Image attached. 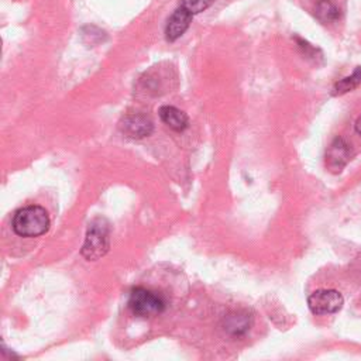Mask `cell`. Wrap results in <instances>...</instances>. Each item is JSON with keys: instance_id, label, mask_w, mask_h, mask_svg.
<instances>
[{"instance_id": "cell-1", "label": "cell", "mask_w": 361, "mask_h": 361, "mask_svg": "<svg viewBox=\"0 0 361 361\" xmlns=\"http://www.w3.org/2000/svg\"><path fill=\"white\" fill-rule=\"evenodd\" d=\"M49 216L42 206L30 204L16 212L11 228L20 237H39L49 228Z\"/></svg>"}, {"instance_id": "cell-2", "label": "cell", "mask_w": 361, "mask_h": 361, "mask_svg": "<svg viewBox=\"0 0 361 361\" xmlns=\"http://www.w3.org/2000/svg\"><path fill=\"white\" fill-rule=\"evenodd\" d=\"M109 247V224L104 219L97 217L89 223L80 252L87 261H96L106 255Z\"/></svg>"}, {"instance_id": "cell-3", "label": "cell", "mask_w": 361, "mask_h": 361, "mask_svg": "<svg viewBox=\"0 0 361 361\" xmlns=\"http://www.w3.org/2000/svg\"><path fill=\"white\" fill-rule=\"evenodd\" d=\"M166 302L164 296L152 289L137 286L128 298V309L137 317H149L161 314L165 310Z\"/></svg>"}, {"instance_id": "cell-4", "label": "cell", "mask_w": 361, "mask_h": 361, "mask_svg": "<svg viewBox=\"0 0 361 361\" xmlns=\"http://www.w3.org/2000/svg\"><path fill=\"white\" fill-rule=\"evenodd\" d=\"M344 305L343 295L336 289H317L307 298V306L313 314H333Z\"/></svg>"}, {"instance_id": "cell-5", "label": "cell", "mask_w": 361, "mask_h": 361, "mask_svg": "<svg viewBox=\"0 0 361 361\" xmlns=\"http://www.w3.org/2000/svg\"><path fill=\"white\" fill-rule=\"evenodd\" d=\"M120 128L127 137L140 140V138L148 137L152 133L154 123L148 116L142 113H133V114H127L121 120Z\"/></svg>"}, {"instance_id": "cell-6", "label": "cell", "mask_w": 361, "mask_h": 361, "mask_svg": "<svg viewBox=\"0 0 361 361\" xmlns=\"http://www.w3.org/2000/svg\"><path fill=\"white\" fill-rule=\"evenodd\" d=\"M351 158V148L341 137L333 140L326 151V166L331 172H340Z\"/></svg>"}, {"instance_id": "cell-7", "label": "cell", "mask_w": 361, "mask_h": 361, "mask_svg": "<svg viewBox=\"0 0 361 361\" xmlns=\"http://www.w3.org/2000/svg\"><path fill=\"white\" fill-rule=\"evenodd\" d=\"M192 14L185 10L183 7H178L168 18L166 25H165V37L168 41L173 42L176 41L179 37H182L185 34V31L189 28L190 23H192Z\"/></svg>"}, {"instance_id": "cell-8", "label": "cell", "mask_w": 361, "mask_h": 361, "mask_svg": "<svg viewBox=\"0 0 361 361\" xmlns=\"http://www.w3.org/2000/svg\"><path fill=\"white\" fill-rule=\"evenodd\" d=\"M252 326V316L247 310H234L228 313L223 320L224 330L231 336H243Z\"/></svg>"}, {"instance_id": "cell-9", "label": "cell", "mask_w": 361, "mask_h": 361, "mask_svg": "<svg viewBox=\"0 0 361 361\" xmlns=\"http://www.w3.org/2000/svg\"><path fill=\"white\" fill-rule=\"evenodd\" d=\"M159 118L173 131H183L188 127V116L175 106H162L158 110Z\"/></svg>"}, {"instance_id": "cell-10", "label": "cell", "mask_w": 361, "mask_h": 361, "mask_svg": "<svg viewBox=\"0 0 361 361\" xmlns=\"http://www.w3.org/2000/svg\"><path fill=\"white\" fill-rule=\"evenodd\" d=\"M314 16L322 23H333L340 17V11L331 0H319L314 6Z\"/></svg>"}, {"instance_id": "cell-11", "label": "cell", "mask_w": 361, "mask_h": 361, "mask_svg": "<svg viewBox=\"0 0 361 361\" xmlns=\"http://www.w3.org/2000/svg\"><path fill=\"white\" fill-rule=\"evenodd\" d=\"M361 82V68H357L350 76L338 80L333 87V94H344L353 89H355Z\"/></svg>"}, {"instance_id": "cell-12", "label": "cell", "mask_w": 361, "mask_h": 361, "mask_svg": "<svg viewBox=\"0 0 361 361\" xmlns=\"http://www.w3.org/2000/svg\"><path fill=\"white\" fill-rule=\"evenodd\" d=\"M213 0H180V7L188 10L192 16L199 14L210 7Z\"/></svg>"}, {"instance_id": "cell-13", "label": "cell", "mask_w": 361, "mask_h": 361, "mask_svg": "<svg viewBox=\"0 0 361 361\" xmlns=\"http://www.w3.org/2000/svg\"><path fill=\"white\" fill-rule=\"evenodd\" d=\"M355 131H357V134L361 137V116L357 118V121H355Z\"/></svg>"}]
</instances>
